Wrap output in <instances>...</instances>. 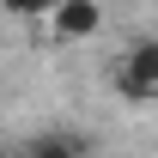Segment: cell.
<instances>
[{"mask_svg":"<svg viewBox=\"0 0 158 158\" xmlns=\"http://www.w3.org/2000/svg\"><path fill=\"white\" fill-rule=\"evenodd\" d=\"M116 91L134 98V103L158 98V37H140V43L122 49V61H116Z\"/></svg>","mask_w":158,"mask_h":158,"instance_id":"6da1fadb","label":"cell"},{"mask_svg":"<svg viewBox=\"0 0 158 158\" xmlns=\"http://www.w3.org/2000/svg\"><path fill=\"white\" fill-rule=\"evenodd\" d=\"M49 24H55V37L79 43V37H91V31L103 24V6H98V0H55Z\"/></svg>","mask_w":158,"mask_h":158,"instance_id":"7a4b0ae2","label":"cell"},{"mask_svg":"<svg viewBox=\"0 0 158 158\" xmlns=\"http://www.w3.org/2000/svg\"><path fill=\"white\" fill-rule=\"evenodd\" d=\"M24 152L31 158H79V152H91V140L85 134H37Z\"/></svg>","mask_w":158,"mask_h":158,"instance_id":"3957f363","label":"cell"},{"mask_svg":"<svg viewBox=\"0 0 158 158\" xmlns=\"http://www.w3.org/2000/svg\"><path fill=\"white\" fill-rule=\"evenodd\" d=\"M0 12H12V19H49L55 0H0Z\"/></svg>","mask_w":158,"mask_h":158,"instance_id":"277c9868","label":"cell"}]
</instances>
